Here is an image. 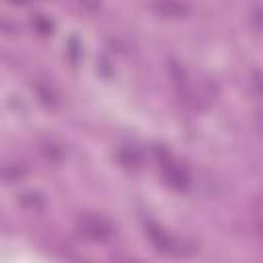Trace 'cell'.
<instances>
[{
  "label": "cell",
  "instance_id": "obj_1",
  "mask_svg": "<svg viewBox=\"0 0 263 263\" xmlns=\"http://www.w3.org/2000/svg\"><path fill=\"white\" fill-rule=\"evenodd\" d=\"M76 228L84 238L95 240V242H103V240H107L115 234V226L105 216L92 214V212L80 214L78 220H76Z\"/></svg>",
  "mask_w": 263,
  "mask_h": 263
},
{
  "label": "cell",
  "instance_id": "obj_2",
  "mask_svg": "<svg viewBox=\"0 0 263 263\" xmlns=\"http://www.w3.org/2000/svg\"><path fill=\"white\" fill-rule=\"evenodd\" d=\"M160 168H162V179L171 189H175V191H187L189 189L191 177H189V171L185 164L177 162L175 158H171L164 152V154H160Z\"/></svg>",
  "mask_w": 263,
  "mask_h": 263
},
{
  "label": "cell",
  "instance_id": "obj_3",
  "mask_svg": "<svg viewBox=\"0 0 263 263\" xmlns=\"http://www.w3.org/2000/svg\"><path fill=\"white\" fill-rule=\"evenodd\" d=\"M146 236L150 238V242L154 245L156 251L160 253H166V255H173V257H183L187 255L189 251L183 247L181 240H177L175 236H171L166 230H162L160 226H154L152 222L146 224Z\"/></svg>",
  "mask_w": 263,
  "mask_h": 263
},
{
  "label": "cell",
  "instance_id": "obj_4",
  "mask_svg": "<svg viewBox=\"0 0 263 263\" xmlns=\"http://www.w3.org/2000/svg\"><path fill=\"white\" fill-rule=\"evenodd\" d=\"M154 10L162 16H183L187 14V6L179 0H156L154 2Z\"/></svg>",
  "mask_w": 263,
  "mask_h": 263
},
{
  "label": "cell",
  "instance_id": "obj_5",
  "mask_svg": "<svg viewBox=\"0 0 263 263\" xmlns=\"http://www.w3.org/2000/svg\"><path fill=\"white\" fill-rule=\"evenodd\" d=\"M117 160L125 166V168H138L142 164V152L136 146H123L117 152Z\"/></svg>",
  "mask_w": 263,
  "mask_h": 263
},
{
  "label": "cell",
  "instance_id": "obj_6",
  "mask_svg": "<svg viewBox=\"0 0 263 263\" xmlns=\"http://www.w3.org/2000/svg\"><path fill=\"white\" fill-rule=\"evenodd\" d=\"M35 27H37V29H39V33H43V35L51 33V23H49L47 18H43V16L35 18Z\"/></svg>",
  "mask_w": 263,
  "mask_h": 263
},
{
  "label": "cell",
  "instance_id": "obj_7",
  "mask_svg": "<svg viewBox=\"0 0 263 263\" xmlns=\"http://www.w3.org/2000/svg\"><path fill=\"white\" fill-rule=\"evenodd\" d=\"M82 6H86L88 10H97L101 6V0H80Z\"/></svg>",
  "mask_w": 263,
  "mask_h": 263
},
{
  "label": "cell",
  "instance_id": "obj_8",
  "mask_svg": "<svg viewBox=\"0 0 263 263\" xmlns=\"http://www.w3.org/2000/svg\"><path fill=\"white\" fill-rule=\"evenodd\" d=\"M10 2H27V0H10Z\"/></svg>",
  "mask_w": 263,
  "mask_h": 263
}]
</instances>
